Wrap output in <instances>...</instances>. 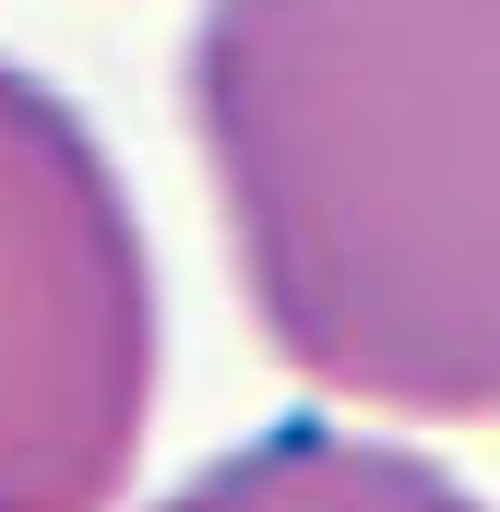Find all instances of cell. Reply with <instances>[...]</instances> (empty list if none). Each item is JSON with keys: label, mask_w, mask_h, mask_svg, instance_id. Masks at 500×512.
Here are the masks:
<instances>
[{"label": "cell", "mask_w": 500, "mask_h": 512, "mask_svg": "<svg viewBox=\"0 0 500 512\" xmlns=\"http://www.w3.org/2000/svg\"><path fill=\"white\" fill-rule=\"evenodd\" d=\"M179 84L262 346L370 417H500V0H203Z\"/></svg>", "instance_id": "1"}, {"label": "cell", "mask_w": 500, "mask_h": 512, "mask_svg": "<svg viewBox=\"0 0 500 512\" xmlns=\"http://www.w3.org/2000/svg\"><path fill=\"white\" fill-rule=\"evenodd\" d=\"M155 251L96 120L0 60V512H108L155 429Z\"/></svg>", "instance_id": "2"}, {"label": "cell", "mask_w": 500, "mask_h": 512, "mask_svg": "<svg viewBox=\"0 0 500 512\" xmlns=\"http://www.w3.org/2000/svg\"><path fill=\"white\" fill-rule=\"evenodd\" d=\"M143 512H489L453 465L381 441V429H334V417H286L239 453H215L203 477H179Z\"/></svg>", "instance_id": "3"}]
</instances>
